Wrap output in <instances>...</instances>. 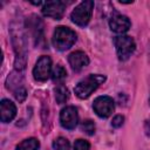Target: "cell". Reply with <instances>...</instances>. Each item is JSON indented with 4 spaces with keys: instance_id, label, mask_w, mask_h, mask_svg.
Returning a JSON list of instances; mask_svg holds the SVG:
<instances>
[{
    "instance_id": "1",
    "label": "cell",
    "mask_w": 150,
    "mask_h": 150,
    "mask_svg": "<svg viewBox=\"0 0 150 150\" xmlns=\"http://www.w3.org/2000/svg\"><path fill=\"white\" fill-rule=\"evenodd\" d=\"M105 81V76L104 75H101V74H91L89 76H87L84 80L80 81L75 88H74V91L76 94L77 97L80 98H88L93 91H95L98 86L101 83H103Z\"/></svg>"
},
{
    "instance_id": "2",
    "label": "cell",
    "mask_w": 150,
    "mask_h": 150,
    "mask_svg": "<svg viewBox=\"0 0 150 150\" xmlns=\"http://www.w3.org/2000/svg\"><path fill=\"white\" fill-rule=\"evenodd\" d=\"M76 41V34L73 29L64 26H59L53 34V45L59 50L69 49Z\"/></svg>"
},
{
    "instance_id": "3",
    "label": "cell",
    "mask_w": 150,
    "mask_h": 150,
    "mask_svg": "<svg viewBox=\"0 0 150 150\" xmlns=\"http://www.w3.org/2000/svg\"><path fill=\"white\" fill-rule=\"evenodd\" d=\"M23 34L20 28H12V40L14 45L15 57V69L22 70L26 66V42Z\"/></svg>"
},
{
    "instance_id": "4",
    "label": "cell",
    "mask_w": 150,
    "mask_h": 150,
    "mask_svg": "<svg viewBox=\"0 0 150 150\" xmlns=\"http://www.w3.org/2000/svg\"><path fill=\"white\" fill-rule=\"evenodd\" d=\"M93 8H94V2L91 0H86L80 2L70 14L71 21L80 27L87 26L91 19Z\"/></svg>"
},
{
    "instance_id": "5",
    "label": "cell",
    "mask_w": 150,
    "mask_h": 150,
    "mask_svg": "<svg viewBox=\"0 0 150 150\" xmlns=\"http://www.w3.org/2000/svg\"><path fill=\"white\" fill-rule=\"evenodd\" d=\"M114 43L116 47L117 56L121 61L128 60L136 48V43H135L134 39L131 36H127V35L116 36L114 39Z\"/></svg>"
},
{
    "instance_id": "6",
    "label": "cell",
    "mask_w": 150,
    "mask_h": 150,
    "mask_svg": "<svg viewBox=\"0 0 150 150\" xmlns=\"http://www.w3.org/2000/svg\"><path fill=\"white\" fill-rule=\"evenodd\" d=\"M33 75L36 81H47V79L52 75V60L49 56L43 55L38 60L33 69Z\"/></svg>"
},
{
    "instance_id": "7",
    "label": "cell",
    "mask_w": 150,
    "mask_h": 150,
    "mask_svg": "<svg viewBox=\"0 0 150 150\" xmlns=\"http://www.w3.org/2000/svg\"><path fill=\"white\" fill-rule=\"evenodd\" d=\"M93 108L97 116L102 118H107L114 112L115 103L112 98L109 96H98L97 98H95L93 103Z\"/></svg>"
},
{
    "instance_id": "8",
    "label": "cell",
    "mask_w": 150,
    "mask_h": 150,
    "mask_svg": "<svg viewBox=\"0 0 150 150\" xmlns=\"http://www.w3.org/2000/svg\"><path fill=\"white\" fill-rule=\"evenodd\" d=\"M66 9V4L63 1L60 0H52V1H47L45 2L43 7H42V14L45 16L55 19V20H60L63 16Z\"/></svg>"
},
{
    "instance_id": "9",
    "label": "cell",
    "mask_w": 150,
    "mask_h": 150,
    "mask_svg": "<svg viewBox=\"0 0 150 150\" xmlns=\"http://www.w3.org/2000/svg\"><path fill=\"white\" fill-rule=\"evenodd\" d=\"M79 121V115H77V110L75 107L73 105H68L66 108H63L60 112V122L61 125L64 129L68 130H73L75 129L76 124Z\"/></svg>"
},
{
    "instance_id": "10",
    "label": "cell",
    "mask_w": 150,
    "mask_h": 150,
    "mask_svg": "<svg viewBox=\"0 0 150 150\" xmlns=\"http://www.w3.org/2000/svg\"><path fill=\"white\" fill-rule=\"evenodd\" d=\"M130 26H131L130 20L125 15L116 13V14L111 15V18L109 19V27L115 33H118V34L125 33L130 28Z\"/></svg>"
},
{
    "instance_id": "11",
    "label": "cell",
    "mask_w": 150,
    "mask_h": 150,
    "mask_svg": "<svg viewBox=\"0 0 150 150\" xmlns=\"http://www.w3.org/2000/svg\"><path fill=\"white\" fill-rule=\"evenodd\" d=\"M68 62H69L73 70L80 71L81 69H83L84 67H87L89 64V59L83 52L77 50V52L71 53L68 56Z\"/></svg>"
},
{
    "instance_id": "12",
    "label": "cell",
    "mask_w": 150,
    "mask_h": 150,
    "mask_svg": "<svg viewBox=\"0 0 150 150\" xmlns=\"http://www.w3.org/2000/svg\"><path fill=\"white\" fill-rule=\"evenodd\" d=\"M0 112H1L0 114L1 122H4V123L11 122L16 115V107L12 101L4 98L0 103Z\"/></svg>"
},
{
    "instance_id": "13",
    "label": "cell",
    "mask_w": 150,
    "mask_h": 150,
    "mask_svg": "<svg viewBox=\"0 0 150 150\" xmlns=\"http://www.w3.org/2000/svg\"><path fill=\"white\" fill-rule=\"evenodd\" d=\"M28 29L33 33L34 39L39 40L42 38V21L40 20L39 16L32 15L30 19H28Z\"/></svg>"
},
{
    "instance_id": "14",
    "label": "cell",
    "mask_w": 150,
    "mask_h": 150,
    "mask_svg": "<svg viewBox=\"0 0 150 150\" xmlns=\"http://www.w3.org/2000/svg\"><path fill=\"white\" fill-rule=\"evenodd\" d=\"M66 76H67L66 69L61 64H56L54 67L53 71H52V79H53V81L55 83H57V84H62V82L66 79Z\"/></svg>"
},
{
    "instance_id": "15",
    "label": "cell",
    "mask_w": 150,
    "mask_h": 150,
    "mask_svg": "<svg viewBox=\"0 0 150 150\" xmlns=\"http://www.w3.org/2000/svg\"><path fill=\"white\" fill-rule=\"evenodd\" d=\"M40 146V143L36 138H27L25 141H22L18 146L16 150H38Z\"/></svg>"
},
{
    "instance_id": "16",
    "label": "cell",
    "mask_w": 150,
    "mask_h": 150,
    "mask_svg": "<svg viewBox=\"0 0 150 150\" xmlns=\"http://www.w3.org/2000/svg\"><path fill=\"white\" fill-rule=\"evenodd\" d=\"M68 96H69L68 95V89L63 84H59L55 88V100L59 104L64 103L68 100Z\"/></svg>"
},
{
    "instance_id": "17",
    "label": "cell",
    "mask_w": 150,
    "mask_h": 150,
    "mask_svg": "<svg viewBox=\"0 0 150 150\" xmlns=\"http://www.w3.org/2000/svg\"><path fill=\"white\" fill-rule=\"evenodd\" d=\"M53 148L54 150H69L70 149V144L69 141L64 137H59L54 141L53 143Z\"/></svg>"
},
{
    "instance_id": "18",
    "label": "cell",
    "mask_w": 150,
    "mask_h": 150,
    "mask_svg": "<svg viewBox=\"0 0 150 150\" xmlns=\"http://www.w3.org/2000/svg\"><path fill=\"white\" fill-rule=\"evenodd\" d=\"M81 129L87 135H94V132H95V124H94V122L91 120H86V121L82 122Z\"/></svg>"
},
{
    "instance_id": "19",
    "label": "cell",
    "mask_w": 150,
    "mask_h": 150,
    "mask_svg": "<svg viewBox=\"0 0 150 150\" xmlns=\"http://www.w3.org/2000/svg\"><path fill=\"white\" fill-rule=\"evenodd\" d=\"M90 144L84 139H77L74 143V150H89Z\"/></svg>"
},
{
    "instance_id": "20",
    "label": "cell",
    "mask_w": 150,
    "mask_h": 150,
    "mask_svg": "<svg viewBox=\"0 0 150 150\" xmlns=\"http://www.w3.org/2000/svg\"><path fill=\"white\" fill-rule=\"evenodd\" d=\"M14 96H15V98H16L19 102H23L25 98L27 97V91H26V89L22 87V88H20V89H18V90L14 91Z\"/></svg>"
},
{
    "instance_id": "21",
    "label": "cell",
    "mask_w": 150,
    "mask_h": 150,
    "mask_svg": "<svg viewBox=\"0 0 150 150\" xmlns=\"http://www.w3.org/2000/svg\"><path fill=\"white\" fill-rule=\"evenodd\" d=\"M123 122H124V117H123L122 115H117V116H115V117L112 118L111 125H112L114 128H120V127H122Z\"/></svg>"
},
{
    "instance_id": "22",
    "label": "cell",
    "mask_w": 150,
    "mask_h": 150,
    "mask_svg": "<svg viewBox=\"0 0 150 150\" xmlns=\"http://www.w3.org/2000/svg\"><path fill=\"white\" fill-rule=\"evenodd\" d=\"M144 131H145L146 136H150V118L146 120L144 123Z\"/></svg>"
}]
</instances>
